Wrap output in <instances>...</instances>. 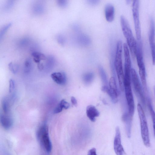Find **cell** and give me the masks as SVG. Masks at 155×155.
<instances>
[{
  "mask_svg": "<svg viewBox=\"0 0 155 155\" xmlns=\"http://www.w3.org/2000/svg\"><path fill=\"white\" fill-rule=\"evenodd\" d=\"M0 122L2 127L6 130L9 129L13 124V120L11 118L3 115L1 116Z\"/></svg>",
  "mask_w": 155,
  "mask_h": 155,
  "instance_id": "9a60e30c",
  "label": "cell"
},
{
  "mask_svg": "<svg viewBox=\"0 0 155 155\" xmlns=\"http://www.w3.org/2000/svg\"><path fill=\"white\" fill-rule=\"evenodd\" d=\"M59 103L63 108L65 109H68L70 107L69 104L64 99L61 100Z\"/></svg>",
  "mask_w": 155,
  "mask_h": 155,
  "instance_id": "484cf974",
  "label": "cell"
},
{
  "mask_svg": "<svg viewBox=\"0 0 155 155\" xmlns=\"http://www.w3.org/2000/svg\"><path fill=\"white\" fill-rule=\"evenodd\" d=\"M37 137L40 145L44 150L48 153L51 152L52 145L48 133V126L44 124L38 129Z\"/></svg>",
  "mask_w": 155,
  "mask_h": 155,
  "instance_id": "277c9868",
  "label": "cell"
},
{
  "mask_svg": "<svg viewBox=\"0 0 155 155\" xmlns=\"http://www.w3.org/2000/svg\"><path fill=\"white\" fill-rule=\"evenodd\" d=\"M63 108L61 106L60 104L59 103L55 108L54 111V114H57L60 113L62 111Z\"/></svg>",
  "mask_w": 155,
  "mask_h": 155,
  "instance_id": "83f0119b",
  "label": "cell"
},
{
  "mask_svg": "<svg viewBox=\"0 0 155 155\" xmlns=\"http://www.w3.org/2000/svg\"><path fill=\"white\" fill-rule=\"evenodd\" d=\"M8 66L9 70L12 72L14 74H15L17 72L18 68V67L17 64L12 62L9 64Z\"/></svg>",
  "mask_w": 155,
  "mask_h": 155,
  "instance_id": "603a6c76",
  "label": "cell"
},
{
  "mask_svg": "<svg viewBox=\"0 0 155 155\" xmlns=\"http://www.w3.org/2000/svg\"><path fill=\"white\" fill-rule=\"evenodd\" d=\"M38 68L39 70H41L43 69L44 66L42 64H40V63L38 64Z\"/></svg>",
  "mask_w": 155,
  "mask_h": 155,
  "instance_id": "d6a6232c",
  "label": "cell"
},
{
  "mask_svg": "<svg viewBox=\"0 0 155 155\" xmlns=\"http://www.w3.org/2000/svg\"><path fill=\"white\" fill-rule=\"evenodd\" d=\"M94 77L93 74L88 73L85 74L83 76V79L85 82L89 83L92 80Z\"/></svg>",
  "mask_w": 155,
  "mask_h": 155,
  "instance_id": "7402d4cb",
  "label": "cell"
},
{
  "mask_svg": "<svg viewBox=\"0 0 155 155\" xmlns=\"http://www.w3.org/2000/svg\"><path fill=\"white\" fill-rule=\"evenodd\" d=\"M101 89L102 91L106 93L109 95L113 103L115 104L117 102L118 92L110 88L107 85L102 86Z\"/></svg>",
  "mask_w": 155,
  "mask_h": 155,
  "instance_id": "5bb4252c",
  "label": "cell"
},
{
  "mask_svg": "<svg viewBox=\"0 0 155 155\" xmlns=\"http://www.w3.org/2000/svg\"><path fill=\"white\" fill-rule=\"evenodd\" d=\"M135 56L136 58L137 64L139 68V74H146L145 66L143 60L142 44L141 40L137 41V46Z\"/></svg>",
  "mask_w": 155,
  "mask_h": 155,
  "instance_id": "9c48e42d",
  "label": "cell"
},
{
  "mask_svg": "<svg viewBox=\"0 0 155 155\" xmlns=\"http://www.w3.org/2000/svg\"><path fill=\"white\" fill-rule=\"evenodd\" d=\"M139 1L134 0L132 5V12L135 30L137 41L141 40V30L139 18Z\"/></svg>",
  "mask_w": 155,
  "mask_h": 155,
  "instance_id": "5b68a950",
  "label": "cell"
},
{
  "mask_svg": "<svg viewBox=\"0 0 155 155\" xmlns=\"http://www.w3.org/2000/svg\"><path fill=\"white\" fill-rule=\"evenodd\" d=\"M131 80L134 89L142 104L145 105V98L143 93L142 87L137 74L134 68L131 70Z\"/></svg>",
  "mask_w": 155,
  "mask_h": 155,
  "instance_id": "8992f818",
  "label": "cell"
},
{
  "mask_svg": "<svg viewBox=\"0 0 155 155\" xmlns=\"http://www.w3.org/2000/svg\"><path fill=\"white\" fill-rule=\"evenodd\" d=\"M15 87V83L14 80L11 79L9 81V92H11L14 89Z\"/></svg>",
  "mask_w": 155,
  "mask_h": 155,
  "instance_id": "4316f807",
  "label": "cell"
},
{
  "mask_svg": "<svg viewBox=\"0 0 155 155\" xmlns=\"http://www.w3.org/2000/svg\"><path fill=\"white\" fill-rule=\"evenodd\" d=\"M122 42L121 40H119L117 44L114 65L118 77L120 88L122 91H123L124 90V74L122 61Z\"/></svg>",
  "mask_w": 155,
  "mask_h": 155,
  "instance_id": "7a4b0ae2",
  "label": "cell"
},
{
  "mask_svg": "<svg viewBox=\"0 0 155 155\" xmlns=\"http://www.w3.org/2000/svg\"><path fill=\"white\" fill-rule=\"evenodd\" d=\"M2 104L3 111L5 114L7 113L8 110L9 104L6 99H5L2 101Z\"/></svg>",
  "mask_w": 155,
  "mask_h": 155,
  "instance_id": "cb8c5ba5",
  "label": "cell"
},
{
  "mask_svg": "<svg viewBox=\"0 0 155 155\" xmlns=\"http://www.w3.org/2000/svg\"><path fill=\"white\" fill-rule=\"evenodd\" d=\"M51 77L53 80L56 83L59 84H64L66 81V77L64 72H56L52 73Z\"/></svg>",
  "mask_w": 155,
  "mask_h": 155,
  "instance_id": "4fadbf2b",
  "label": "cell"
},
{
  "mask_svg": "<svg viewBox=\"0 0 155 155\" xmlns=\"http://www.w3.org/2000/svg\"><path fill=\"white\" fill-rule=\"evenodd\" d=\"M12 25L11 23H9L4 25L1 28L0 31V39L4 35L7 30Z\"/></svg>",
  "mask_w": 155,
  "mask_h": 155,
  "instance_id": "ffe728a7",
  "label": "cell"
},
{
  "mask_svg": "<svg viewBox=\"0 0 155 155\" xmlns=\"http://www.w3.org/2000/svg\"><path fill=\"white\" fill-rule=\"evenodd\" d=\"M99 1L98 0H88L87 3L90 5L92 6H95L97 5L99 3Z\"/></svg>",
  "mask_w": 155,
  "mask_h": 155,
  "instance_id": "4dcf8cb0",
  "label": "cell"
},
{
  "mask_svg": "<svg viewBox=\"0 0 155 155\" xmlns=\"http://www.w3.org/2000/svg\"><path fill=\"white\" fill-rule=\"evenodd\" d=\"M149 33V42L151 51L153 64H155V25L152 18L150 19Z\"/></svg>",
  "mask_w": 155,
  "mask_h": 155,
  "instance_id": "ba28073f",
  "label": "cell"
},
{
  "mask_svg": "<svg viewBox=\"0 0 155 155\" xmlns=\"http://www.w3.org/2000/svg\"><path fill=\"white\" fill-rule=\"evenodd\" d=\"M120 22L123 35L126 38L127 45L134 58L136 52L137 41L134 37L129 23L123 15L120 17Z\"/></svg>",
  "mask_w": 155,
  "mask_h": 155,
  "instance_id": "6da1fadb",
  "label": "cell"
},
{
  "mask_svg": "<svg viewBox=\"0 0 155 155\" xmlns=\"http://www.w3.org/2000/svg\"><path fill=\"white\" fill-rule=\"evenodd\" d=\"M71 102L72 104L75 106H77V101L75 98L73 97L72 96L71 98Z\"/></svg>",
  "mask_w": 155,
  "mask_h": 155,
  "instance_id": "1f68e13d",
  "label": "cell"
},
{
  "mask_svg": "<svg viewBox=\"0 0 155 155\" xmlns=\"http://www.w3.org/2000/svg\"><path fill=\"white\" fill-rule=\"evenodd\" d=\"M124 91L128 106V115L131 119L134 114L135 105L131 83H124Z\"/></svg>",
  "mask_w": 155,
  "mask_h": 155,
  "instance_id": "52a82bcc",
  "label": "cell"
},
{
  "mask_svg": "<svg viewBox=\"0 0 155 155\" xmlns=\"http://www.w3.org/2000/svg\"><path fill=\"white\" fill-rule=\"evenodd\" d=\"M141 129L142 138L144 145L147 147L150 145L149 130L146 116L141 104H138L137 106Z\"/></svg>",
  "mask_w": 155,
  "mask_h": 155,
  "instance_id": "3957f363",
  "label": "cell"
},
{
  "mask_svg": "<svg viewBox=\"0 0 155 155\" xmlns=\"http://www.w3.org/2000/svg\"><path fill=\"white\" fill-rule=\"evenodd\" d=\"M32 61L30 58H27L24 63V70L26 72L29 71L31 68Z\"/></svg>",
  "mask_w": 155,
  "mask_h": 155,
  "instance_id": "44dd1931",
  "label": "cell"
},
{
  "mask_svg": "<svg viewBox=\"0 0 155 155\" xmlns=\"http://www.w3.org/2000/svg\"><path fill=\"white\" fill-rule=\"evenodd\" d=\"M58 41V43L61 45H63L65 42L64 39L61 35L58 36L57 38Z\"/></svg>",
  "mask_w": 155,
  "mask_h": 155,
  "instance_id": "f546056e",
  "label": "cell"
},
{
  "mask_svg": "<svg viewBox=\"0 0 155 155\" xmlns=\"http://www.w3.org/2000/svg\"><path fill=\"white\" fill-rule=\"evenodd\" d=\"M153 89H154V95H155V86H154V87Z\"/></svg>",
  "mask_w": 155,
  "mask_h": 155,
  "instance_id": "836d02e7",
  "label": "cell"
},
{
  "mask_svg": "<svg viewBox=\"0 0 155 155\" xmlns=\"http://www.w3.org/2000/svg\"><path fill=\"white\" fill-rule=\"evenodd\" d=\"M105 15L106 20L111 22L114 20L115 15V9L114 5L110 3H107L104 8Z\"/></svg>",
  "mask_w": 155,
  "mask_h": 155,
  "instance_id": "8fae6325",
  "label": "cell"
},
{
  "mask_svg": "<svg viewBox=\"0 0 155 155\" xmlns=\"http://www.w3.org/2000/svg\"><path fill=\"white\" fill-rule=\"evenodd\" d=\"M98 68L103 82L105 84H107V76L103 68L101 65H99Z\"/></svg>",
  "mask_w": 155,
  "mask_h": 155,
  "instance_id": "e0dca14e",
  "label": "cell"
},
{
  "mask_svg": "<svg viewBox=\"0 0 155 155\" xmlns=\"http://www.w3.org/2000/svg\"><path fill=\"white\" fill-rule=\"evenodd\" d=\"M149 107L150 113L152 120L153 132L155 137V112L152 105L151 104H149Z\"/></svg>",
  "mask_w": 155,
  "mask_h": 155,
  "instance_id": "ac0fdd59",
  "label": "cell"
},
{
  "mask_svg": "<svg viewBox=\"0 0 155 155\" xmlns=\"http://www.w3.org/2000/svg\"><path fill=\"white\" fill-rule=\"evenodd\" d=\"M57 4L61 8H65L68 5V1L66 0H60L57 1Z\"/></svg>",
  "mask_w": 155,
  "mask_h": 155,
  "instance_id": "d4e9b609",
  "label": "cell"
},
{
  "mask_svg": "<svg viewBox=\"0 0 155 155\" xmlns=\"http://www.w3.org/2000/svg\"><path fill=\"white\" fill-rule=\"evenodd\" d=\"M87 155H97L96 149L94 148L90 149L88 151Z\"/></svg>",
  "mask_w": 155,
  "mask_h": 155,
  "instance_id": "f1b7e54d",
  "label": "cell"
},
{
  "mask_svg": "<svg viewBox=\"0 0 155 155\" xmlns=\"http://www.w3.org/2000/svg\"><path fill=\"white\" fill-rule=\"evenodd\" d=\"M34 61L37 63H40L41 60H45L46 57L43 54L37 51H34L31 53Z\"/></svg>",
  "mask_w": 155,
  "mask_h": 155,
  "instance_id": "2e32d148",
  "label": "cell"
},
{
  "mask_svg": "<svg viewBox=\"0 0 155 155\" xmlns=\"http://www.w3.org/2000/svg\"><path fill=\"white\" fill-rule=\"evenodd\" d=\"M86 113L87 116L92 122H94L96 118L100 115V112L93 105H89L86 108Z\"/></svg>",
  "mask_w": 155,
  "mask_h": 155,
  "instance_id": "7c38bea8",
  "label": "cell"
},
{
  "mask_svg": "<svg viewBox=\"0 0 155 155\" xmlns=\"http://www.w3.org/2000/svg\"><path fill=\"white\" fill-rule=\"evenodd\" d=\"M114 148L116 155H126L121 141L120 130L118 127L115 129V134L114 141Z\"/></svg>",
  "mask_w": 155,
  "mask_h": 155,
  "instance_id": "30bf717a",
  "label": "cell"
},
{
  "mask_svg": "<svg viewBox=\"0 0 155 155\" xmlns=\"http://www.w3.org/2000/svg\"><path fill=\"white\" fill-rule=\"evenodd\" d=\"M109 85L110 88L118 93L116 81L114 77H111L110 78L109 81Z\"/></svg>",
  "mask_w": 155,
  "mask_h": 155,
  "instance_id": "d6986e66",
  "label": "cell"
}]
</instances>
